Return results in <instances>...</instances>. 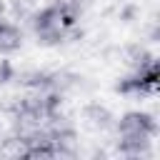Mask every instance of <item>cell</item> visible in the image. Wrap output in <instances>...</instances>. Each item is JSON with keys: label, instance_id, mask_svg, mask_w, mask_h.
Instances as JSON below:
<instances>
[{"label": "cell", "instance_id": "obj_1", "mask_svg": "<svg viewBox=\"0 0 160 160\" xmlns=\"http://www.w3.org/2000/svg\"><path fill=\"white\" fill-rule=\"evenodd\" d=\"M28 25L35 42L42 48H58V45L82 38L80 20L70 12L65 0H50L48 5L32 10L28 15Z\"/></svg>", "mask_w": 160, "mask_h": 160}, {"label": "cell", "instance_id": "obj_2", "mask_svg": "<svg viewBox=\"0 0 160 160\" xmlns=\"http://www.w3.org/2000/svg\"><path fill=\"white\" fill-rule=\"evenodd\" d=\"M115 152L130 160L152 158V142L160 132L158 118L150 110H125L115 118Z\"/></svg>", "mask_w": 160, "mask_h": 160}, {"label": "cell", "instance_id": "obj_3", "mask_svg": "<svg viewBox=\"0 0 160 160\" xmlns=\"http://www.w3.org/2000/svg\"><path fill=\"white\" fill-rule=\"evenodd\" d=\"M158 78H160V70H158V62L142 68V70H130V75L120 78V82H115V92L130 98V100H150L158 95Z\"/></svg>", "mask_w": 160, "mask_h": 160}, {"label": "cell", "instance_id": "obj_4", "mask_svg": "<svg viewBox=\"0 0 160 160\" xmlns=\"http://www.w3.org/2000/svg\"><path fill=\"white\" fill-rule=\"evenodd\" d=\"M80 122L92 132H110L115 128V112L102 102H85L80 108Z\"/></svg>", "mask_w": 160, "mask_h": 160}, {"label": "cell", "instance_id": "obj_5", "mask_svg": "<svg viewBox=\"0 0 160 160\" xmlns=\"http://www.w3.org/2000/svg\"><path fill=\"white\" fill-rule=\"evenodd\" d=\"M22 45H25V30L10 18H0V55L2 58L15 55L22 50Z\"/></svg>", "mask_w": 160, "mask_h": 160}, {"label": "cell", "instance_id": "obj_6", "mask_svg": "<svg viewBox=\"0 0 160 160\" xmlns=\"http://www.w3.org/2000/svg\"><path fill=\"white\" fill-rule=\"evenodd\" d=\"M120 55H122V62L130 68V70H142V68H148V65H152V62H158V55L150 50V45L148 42H128L122 50H120Z\"/></svg>", "mask_w": 160, "mask_h": 160}, {"label": "cell", "instance_id": "obj_7", "mask_svg": "<svg viewBox=\"0 0 160 160\" xmlns=\"http://www.w3.org/2000/svg\"><path fill=\"white\" fill-rule=\"evenodd\" d=\"M120 20L122 22H135V20H140V5H135V2H125L122 8H120Z\"/></svg>", "mask_w": 160, "mask_h": 160}, {"label": "cell", "instance_id": "obj_8", "mask_svg": "<svg viewBox=\"0 0 160 160\" xmlns=\"http://www.w3.org/2000/svg\"><path fill=\"white\" fill-rule=\"evenodd\" d=\"M68 2V8H70V12L78 18V20H82V15L92 8V0H65Z\"/></svg>", "mask_w": 160, "mask_h": 160}, {"label": "cell", "instance_id": "obj_9", "mask_svg": "<svg viewBox=\"0 0 160 160\" xmlns=\"http://www.w3.org/2000/svg\"><path fill=\"white\" fill-rule=\"evenodd\" d=\"M12 75H15V65L10 60H0V88H5L8 82H12Z\"/></svg>", "mask_w": 160, "mask_h": 160}, {"label": "cell", "instance_id": "obj_10", "mask_svg": "<svg viewBox=\"0 0 160 160\" xmlns=\"http://www.w3.org/2000/svg\"><path fill=\"white\" fill-rule=\"evenodd\" d=\"M5 12H8V2L0 0V18H5Z\"/></svg>", "mask_w": 160, "mask_h": 160}, {"label": "cell", "instance_id": "obj_11", "mask_svg": "<svg viewBox=\"0 0 160 160\" xmlns=\"http://www.w3.org/2000/svg\"><path fill=\"white\" fill-rule=\"evenodd\" d=\"M2 132H5V128H2V120H0V142H2Z\"/></svg>", "mask_w": 160, "mask_h": 160}]
</instances>
